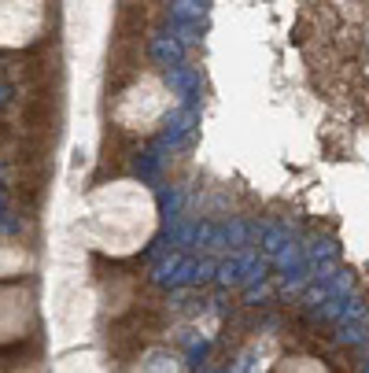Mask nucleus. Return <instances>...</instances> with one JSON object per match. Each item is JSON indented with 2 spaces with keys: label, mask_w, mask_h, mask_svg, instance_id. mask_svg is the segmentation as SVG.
Returning a JSON list of instances; mask_svg holds the SVG:
<instances>
[{
  "label": "nucleus",
  "mask_w": 369,
  "mask_h": 373,
  "mask_svg": "<svg viewBox=\"0 0 369 373\" xmlns=\"http://www.w3.org/2000/svg\"><path fill=\"white\" fill-rule=\"evenodd\" d=\"M15 292H19V289H4V292H0V322H4V307L15 300Z\"/></svg>",
  "instance_id": "nucleus-5"
},
{
  "label": "nucleus",
  "mask_w": 369,
  "mask_h": 373,
  "mask_svg": "<svg viewBox=\"0 0 369 373\" xmlns=\"http://www.w3.org/2000/svg\"><path fill=\"white\" fill-rule=\"evenodd\" d=\"M26 251L19 248L15 240H8V237H0V277H12L19 270H26Z\"/></svg>",
  "instance_id": "nucleus-4"
},
{
  "label": "nucleus",
  "mask_w": 369,
  "mask_h": 373,
  "mask_svg": "<svg viewBox=\"0 0 369 373\" xmlns=\"http://www.w3.org/2000/svg\"><path fill=\"white\" fill-rule=\"evenodd\" d=\"M155 229V204L148 189L133 181H111L82 204V233L96 251L133 255Z\"/></svg>",
  "instance_id": "nucleus-1"
},
{
  "label": "nucleus",
  "mask_w": 369,
  "mask_h": 373,
  "mask_svg": "<svg viewBox=\"0 0 369 373\" xmlns=\"http://www.w3.org/2000/svg\"><path fill=\"white\" fill-rule=\"evenodd\" d=\"M170 111V93L159 78H137L115 100V122L129 133H151Z\"/></svg>",
  "instance_id": "nucleus-2"
},
{
  "label": "nucleus",
  "mask_w": 369,
  "mask_h": 373,
  "mask_svg": "<svg viewBox=\"0 0 369 373\" xmlns=\"http://www.w3.org/2000/svg\"><path fill=\"white\" fill-rule=\"evenodd\" d=\"M41 23V0H0V45H26Z\"/></svg>",
  "instance_id": "nucleus-3"
}]
</instances>
